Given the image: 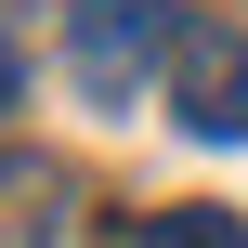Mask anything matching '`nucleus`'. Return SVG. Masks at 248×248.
Segmentation results:
<instances>
[{"instance_id": "1", "label": "nucleus", "mask_w": 248, "mask_h": 248, "mask_svg": "<svg viewBox=\"0 0 248 248\" xmlns=\"http://www.w3.org/2000/svg\"><path fill=\"white\" fill-rule=\"evenodd\" d=\"M170 39H183V0H78L65 65H78V92H92V105H131V92L170 65Z\"/></svg>"}, {"instance_id": "2", "label": "nucleus", "mask_w": 248, "mask_h": 248, "mask_svg": "<svg viewBox=\"0 0 248 248\" xmlns=\"http://www.w3.org/2000/svg\"><path fill=\"white\" fill-rule=\"evenodd\" d=\"M170 118L196 144H235L248 131V39L235 26H196L183 13V39H170Z\"/></svg>"}, {"instance_id": "3", "label": "nucleus", "mask_w": 248, "mask_h": 248, "mask_svg": "<svg viewBox=\"0 0 248 248\" xmlns=\"http://www.w3.org/2000/svg\"><path fill=\"white\" fill-rule=\"evenodd\" d=\"M65 170L52 157H26V144H0V248H65Z\"/></svg>"}, {"instance_id": "4", "label": "nucleus", "mask_w": 248, "mask_h": 248, "mask_svg": "<svg viewBox=\"0 0 248 248\" xmlns=\"http://www.w3.org/2000/svg\"><path fill=\"white\" fill-rule=\"evenodd\" d=\"M131 248H248V222L196 196V209H144V222H131Z\"/></svg>"}, {"instance_id": "5", "label": "nucleus", "mask_w": 248, "mask_h": 248, "mask_svg": "<svg viewBox=\"0 0 248 248\" xmlns=\"http://www.w3.org/2000/svg\"><path fill=\"white\" fill-rule=\"evenodd\" d=\"M13 105H26V52L0 39V118H13Z\"/></svg>"}]
</instances>
